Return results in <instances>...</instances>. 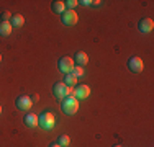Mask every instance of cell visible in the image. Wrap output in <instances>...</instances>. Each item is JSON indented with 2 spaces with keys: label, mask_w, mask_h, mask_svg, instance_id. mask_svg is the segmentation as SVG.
I'll use <instances>...</instances> for the list:
<instances>
[{
  "label": "cell",
  "mask_w": 154,
  "mask_h": 147,
  "mask_svg": "<svg viewBox=\"0 0 154 147\" xmlns=\"http://www.w3.org/2000/svg\"><path fill=\"white\" fill-rule=\"evenodd\" d=\"M77 110H79V100H77L75 97L67 95V97L62 100V111H64L66 115H75Z\"/></svg>",
  "instance_id": "obj_1"
},
{
  "label": "cell",
  "mask_w": 154,
  "mask_h": 147,
  "mask_svg": "<svg viewBox=\"0 0 154 147\" xmlns=\"http://www.w3.org/2000/svg\"><path fill=\"white\" fill-rule=\"evenodd\" d=\"M38 126H41L43 129H53L54 128V116L49 111H45L38 116Z\"/></svg>",
  "instance_id": "obj_2"
},
{
  "label": "cell",
  "mask_w": 154,
  "mask_h": 147,
  "mask_svg": "<svg viewBox=\"0 0 154 147\" xmlns=\"http://www.w3.org/2000/svg\"><path fill=\"white\" fill-rule=\"evenodd\" d=\"M69 92H71V88L62 82L54 83V87H53V95L57 98V100H64V98L69 95Z\"/></svg>",
  "instance_id": "obj_3"
},
{
  "label": "cell",
  "mask_w": 154,
  "mask_h": 147,
  "mask_svg": "<svg viewBox=\"0 0 154 147\" xmlns=\"http://www.w3.org/2000/svg\"><path fill=\"white\" fill-rule=\"evenodd\" d=\"M57 65H59V70H62L64 74H71L72 69H74V61H72L71 57L64 56L59 59V62H57Z\"/></svg>",
  "instance_id": "obj_4"
},
{
  "label": "cell",
  "mask_w": 154,
  "mask_h": 147,
  "mask_svg": "<svg viewBox=\"0 0 154 147\" xmlns=\"http://www.w3.org/2000/svg\"><path fill=\"white\" fill-rule=\"evenodd\" d=\"M15 105H17V108H18V110H21V111H26V110H30V108H31L33 101H31V98L28 97V95H20V97L17 98Z\"/></svg>",
  "instance_id": "obj_5"
},
{
  "label": "cell",
  "mask_w": 154,
  "mask_h": 147,
  "mask_svg": "<svg viewBox=\"0 0 154 147\" xmlns=\"http://www.w3.org/2000/svg\"><path fill=\"white\" fill-rule=\"evenodd\" d=\"M128 69H130L131 72H141L143 70V61H141V57H136V56H133V57H130L128 59Z\"/></svg>",
  "instance_id": "obj_6"
},
{
  "label": "cell",
  "mask_w": 154,
  "mask_h": 147,
  "mask_svg": "<svg viewBox=\"0 0 154 147\" xmlns=\"http://www.w3.org/2000/svg\"><path fill=\"white\" fill-rule=\"evenodd\" d=\"M77 20H79V16H77V13L74 10H66L62 13V23L64 25H75Z\"/></svg>",
  "instance_id": "obj_7"
},
{
  "label": "cell",
  "mask_w": 154,
  "mask_h": 147,
  "mask_svg": "<svg viewBox=\"0 0 154 147\" xmlns=\"http://www.w3.org/2000/svg\"><path fill=\"white\" fill-rule=\"evenodd\" d=\"M89 95H90V88L87 85H79V87H75L72 97H75L77 100H84V98H87Z\"/></svg>",
  "instance_id": "obj_8"
},
{
  "label": "cell",
  "mask_w": 154,
  "mask_h": 147,
  "mask_svg": "<svg viewBox=\"0 0 154 147\" xmlns=\"http://www.w3.org/2000/svg\"><path fill=\"white\" fill-rule=\"evenodd\" d=\"M154 28V21L151 18H143L139 20V31L141 33H151Z\"/></svg>",
  "instance_id": "obj_9"
},
{
  "label": "cell",
  "mask_w": 154,
  "mask_h": 147,
  "mask_svg": "<svg viewBox=\"0 0 154 147\" xmlns=\"http://www.w3.org/2000/svg\"><path fill=\"white\" fill-rule=\"evenodd\" d=\"M23 123L26 124L28 128H36L38 126V116H36L35 113H26L23 118Z\"/></svg>",
  "instance_id": "obj_10"
},
{
  "label": "cell",
  "mask_w": 154,
  "mask_h": 147,
  "mask_svg": "<svg viewBox=\"0 0 154 147\" xmlns=\"http://www.w3.org/2000/svg\"><path fill=\"white\" fill-rule=\"evenodd\" d=\"M10 25H12L13 28L23 26V25H25V16H23V15H20V13L12 15V18H10Z\"/></svg>",
  "instance_id": "obj_11"
},
{
  "label": "cell",
  "mask_w": 154,
  "mask_h": 147,
  "mask_svg": "<svg viewBox=\"0 0 154 147\" xmlns=\"http://www.w3.org/2000/svg\"><path fill=\"white\" fill-rule=\"evenodd\" d=\"M13 26L10 25V21H0V36H8L12 34Z\"/></svg>",
  "instance_id": "obj_12"
},
{
  "label": "cell",
  "mask_w": 154,
  "mask_h": 147,
  "mask_svg": "<svg viewBox=\"0 0 154 147\" xmlns=\"http://www.w3.org/2000/svg\"><path fill=\"white\" fill-rule=\"evenodd\" d=\"M51 10H53L54 13H64L66 12V3L61 2V0L53 2V3H51Z\"/></svg>",
  "instance_id": "obj_13"
},
{
  "label": "cell",
  "mask_w": 154,
  "mask_h": 147,
  "mask_svg": "<svg viewBox=\"0 0 154 147\" xmlns=\"http://www.w3.org/2000/svg\"><path fill=\"white\" fill-rule=\"evenodd\" d=\"M75 62H77V65H80V67H84V65L89 62V57H87V54L85 52H82V51H79V52L75 54Z\"/></svg>",
  "instance_id": "obj_14"
},
{
  "label": "cell",
  "mask_w": 154,
  "mask_h": 147,
  "mask_svg": "<svg viewBox=\"0 0 154 147\" xmlns=\"http://www.w3.org/2000/svg\"><path fill=\"white\" fill-rule=\"evenodd\" d=\"M62 83H66L67 87H74L75 83H77V77L74 75V74H66L64 82H62Z\"/></svg>",
  "instance_id": "obj_15"
},
{
  "label": "cell",
  "mask_w": 154,
  "mask_h": 147,
  "mask_svg": "<svg viewBox=\"0 0 154 147\" xmlns=\"http://www.w3.org/2000/svg\"><path fill=\"white\" fill-rule=\"evenodd\" d=\"M69 142H71V139H69V136H66V134L59 136V139H57V144H59L61 147H67Z\"/></svg>",
  "instance_id": "obj_16"
},
{
  "label": "cell",
  "mask_w": 154,
  "mask_h": 147,
  "mask_svg": "<svg viewBox=\"0 0 154 147\" xmlns=\"http://www.w3.org/2000/svg\"><path fill=\"white\" fill-rule=\"evenodd\" d=\"M71 74H74L77 79H79V77H82V75H84V69L80 67V65H77V67L72 69V72H71Z\"/></svg>",
  "instance_id": "obj_17"
},
{
  "label": "cell",
  "mask_w": 154,
  "mask_h": 147,
  "mask_svg": "<svg viewBox=\"0 0 154 147\" xmlns=\"http://www.w3.org/2000/svg\"><path fill=\"white\" fill-rule=\"evenodd\" d=\"M64 3H66V7H67L69 10H72L75 5H79V2H77V0H67V2H64Z\"/></svg>",
  "instance_id": "obj_18"
},
{
  "label": "cell",
  "mask_w": 154,
  "mask_h": 147,
  "mask_svg": "<svg viewBox=\"0 0 154 147\" xmlns=\"http://www.w3.org/2000/svg\"><path fill=\"white\" fill-rule=\"evenodd\" d=\"M10 18H12V13L10 12H3L2 13V21H10Z\"/></svg>",
  "instance_id": "obj_19"
},
{
  "label": "cell",
  "mask_w": 154,
  "mask_h": 147,
  "mask_svg": "<svg viewBox=\"0 0 154 147\" xmlns=\"http://www.w3.org/2000/svg\"><path fill=\"white\" fill-rule=\"evenodd\" d=\"M49 147H61V146H59V144H51Z\"/></svg>",
  "instance_id": "obj_20"
},
{
  "label": "cell",
  "mask_w": 154,
  "mask_h": 147,
  "mask_svg": "<svg viewBox=\"0 0 154 147\" xmlns=\"http://www.w3.org/2000/svg\"><path fill=\"white\" fill-rule=\"evenodd\" d=\"M0 62H2V54H0Z\"/></svg>",
  "instance_id": "obj_21"
},
{
  "label": "cell",
  "mask_w": 154,
  "mask_h": 147,
  "mask_svg": "<svg viewBox=\"0 0 154 147\" xmlns=\"http://www.w3.org/2000/svg\"><path fill=\"white\" fill-rule=\"evenodd\" d=\"M113 147H122V146H113Z\"/></svg>",
  "instance_id": "obj_22"
},
{
  "label": "cell",
  "mask_w": 154,
  "mask_h": 147,
  "mask_svg": "<svg viewBox=\"0 0 154 147\" xmlns=\"http://www.w3.org/2000/svg\"><path fill=\"white\" fill-rule=\"evenodd\" d=\"M0 113H2V106H0Z\"/></svg>",
  "instance_id": "obj_23"
}]
</instances>
